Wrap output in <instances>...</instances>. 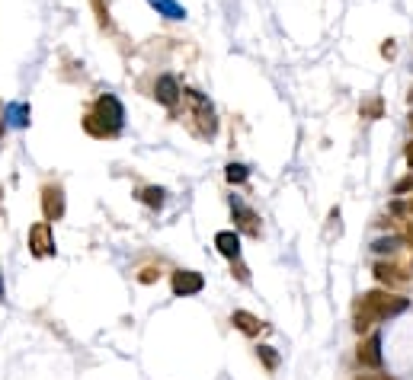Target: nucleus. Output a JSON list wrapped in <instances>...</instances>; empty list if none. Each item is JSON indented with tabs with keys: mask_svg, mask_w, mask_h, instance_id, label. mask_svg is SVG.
I'll list each match as a JSON object with an SVG mask.
<instances>
[{
	"mask_svg": "<svg viewBox=\"0 0 413 380\" xmlns=\"http://www.w3.org/2000/svg\"><path fill=\"white\" fill-rule=\"evenodd\" d=\"M29 253L35 259H45V256H55L58 246H55V234H51V221H39L29 227Z\"/></svg>",
	"mask_w": 413,
	"mask_h": 380,
	"instance_id": "3",
	"label": "nucleus"
},
{
	"mask_svg": "<svg viewBox=\"0 0 413 380\" xmlns=\"http://www.w3.org/2000/svg\"><path fill=\"white\" fill-rule=\"evenodd\" d=\"M93 13H97V23L99 26H109V7H106V0H90Z\"/></svg>",
	"mask_w": 413,
	"mask_h": 380,
	"instance_id": "19",
	"label": "nucleus"
},
{
	"mask_svg": "<svg viewBox=\"0 0 413 380\" xmlns=\"http://www.w3.org/2000/svg\"><path fill=\"white\" fill-rule=\"evenodd\" d=\"M394 51H397V49H394V42H385V45H381V55H385V58H394Z\"/></svg>",
	"mask_w": 413,
	"mask_h": 380,
	"instance_id": "24",
	"label": "nucleus"
},
{
	"mask_svg": "<svg viewBox=\"0 0 413 380\" xmlns=\"http://www.w3.org/2000/svg\"><path fill=\"white\" fill-rule=\"evenodd\" d=\"M84 132H87V134H93V138H112L109 128H106V125L99 122V118L93 115V112H90V115H84Z\"/></svg>",
	"mask_w": 413,
	"mask_h": 380,
	"instance_id": "16",
	"label": "nucleus"
},
{
	"mask_svg": "<svg viewBox=\"0 0 413 380\" xmlns=\"http://www.w3.org/2000/svg\"><path fill=\"white\" fill-rule=\"evenodd\" d=\"M231 272L240 278V281H250V269H247V265L240 262V259H234V262H231Z\"/></svg>",
	"mask_w": 413,
	"mask_h": 380,
	"instance_id": "21",
	"label": "nucleus"
},
{
	"mask_svg": "<svg viewBox=\"0 0 413 380\" xmlns=\"http://www.w3.org/2000/svg\"><path fill=\"white\" fill-rule=\"evenodd\" d=\"M413 189V176H407V179H400L397 186H394V195H404V192H410Z\"/></svg>",
	"mask_w": 413,
	"mask_h": 380,
	"instance_id": "22",
	"label": "nucleus"
},
{
	"mask_svg": "<svg viewBox=\"0 0 413 380\" xmlns=\"http://www.w3.org/2000/svg\"><path fill=\"white\" fill-rule=\"evenodd\" d=\"M0 298H4V272H0Z\"/></svg>",
	"mask_w": 413,
	"mask_h": 380,
	"instance_id": "28",
	"label": "nucleus"
},
{
	"mask_svg": "<svg viewBox=\"0 0 413 380\" xmlns=\"http://www.w3.org/2000/svg\"><path fill=\"white\" fill-rule=\"evenodd\" d=\"M257 358L266 365V371H276V367H279V361H282L279 352H276L273 346H259V348H257Z\"/></svg>",
	"mask_w": 413,
	"mask_h": 380,
	"instance_id": "17",
	"label": "nucleus"
},
{
	"mask_svg": "<svg viewBox=\"0 0 413 380\" xmlns=\"http://www.w3.org/2000/svg\"><path fill=\"white\" fill-rule=\"evenodd\" d=\"M231 215H234V227H238V234L259 236V230H263V224H259V215L253 211L250 205H244L238 195H231Z\"/></svg>",
	"mask_w": 413,
	"mask_h": 380,
	"instance_id": "4",
	"label": "nucleus"
},
{
	"mask_svg": "<svg viewBox=\"0 0 413 380\" xmlns=\"http://www.w3.org/2000/svg\"><path fill=\"white\" fill-rule=\"evenodd\" d=\"M215 249L224 259H240V234L238 230H218L215 234Z\"/></svg>",
	"mask_w": 413,
	"mask_h": 380,
	"instance_id": "10",
	"label": "nucleus"
},
{
	"mask_svg": "<svg viewBox=\"0 0 413 380\" xmlns=\"http://www.w3.org/2000/svg\"><path fill=\"white\" fill-rule=\"evenodd\" d=\"M224 176H228V182H234V186H240V182H247V176H250V170H247L244 163H228V170H224Z\"/></svg>",
	"mask_w": 413,
	"mask_h": 380,
	"instance_id": "18",
	"label": "nucleus"
},
{
	"mask_svg": "<svg viewBox=\"0 0 413 380\" xmlns=\"http://www.w3.org/2000/svg\"><path fill=\"white\" fill-rule=\"evenodd\" d=\"M154 99H157L161 106H167V109H176V106H180L183 87L176 83V77H170V74H161V77H157V83H154Z\"/></svg>",
	"mask_w": 413,
	"mask_h": 380,
	"instance_id": "7",
	"label": "nucleus"
},
{
	"mask_svg": "<svg viewBox=\"0 0 413 380\" xmlns=\"http://www.w3.org/2000/svg\"><path fill=\"white\" fill-rule=\"evenodd\" d=\"M356 358H359V365L362 367H381V336L378 332H371L369 339L359 346Z\"/></svg>",
	"mask_w": 413,
	"mask_h": 380,
	"instance_id": "8",
	"label": "nucleus"
},
{
	"mask_svg": "<svg viewBox=\"0 0 413 380\" xmlns=\"http://www.w3.org/2000/svg\"><path fill=\"white\" fill-rule=\"evenodd\" d=\"M0 198H4V192H0Z\"/></svg>",
	"mask_w": 413,
	"mask_h": 380,
	"instance_id": "31",
	"label": "nucleus"
},
{
	"mask_svg": "<svg viewBox=\"0 0 413 380\" xmlns=\"http://www.w3.org/2000/svg\"><path fill=\"white\" fill-rule=\"evenodd\" d=\"M231 323H234V329H238V332H244L247 339H257L259 332L266 329V323H263L259 317H253L250 310H234L231 313Z\"/></svg>",
	"mask_w": 413,
	"mask_h": 380,
	"instance_id": "9",
	"label": "nucleus"
},
{
	"mask_svg": "<svg viewBox=\"0 0 413 380\" xmlns=\"http://www.w3.org/2000/svg\"><path fill=\"white\" fill-rule=\"evenodd\" d=\"M64 211H68V201H64V189L58 186H45L42 189V217L45 221H61L64 217Z\"/></svg>",
	"mask_w": 413,
	"mask_h": 380,
	"instance_id": "6",
	"label": "nucleus"
},
{
	"mask_svg": "<svg viewBox=\"0 0 413 380\" xmlns=\"http://www.w3.org/2000/svg\"><path fill=\"white\" fill-rule=\"evenodd\" d=\"M381 112V103L375 99V103H369V106H362V115H378Z\"/></svg>",
	"mask_w": 413,
	"mask_h": 380,
	"instance_id": "23",
	"label": "nucleus"
},
{
	"mask_svg": "<svg viewBox=\"0 0 413 380\" xmlns=\"http://www.w3.org/2000/svg\"><path fill=\"white\" fill-rule=\"evenodd\" d=\"M183 96L190 99L192 103V115H196V122H199V132L202 134H215L218 132V118H215V106L209 103V99L202 96L199 90H183Z\"/></svg>",
	"mask_w": 413,
	"mask_h": 380,
	"instance_id": "2",
	"label": "nucleus"
},
{
	"mask_svg": "<svg viewBox=\"0 0 413 380\" xmlns=\"http://www.w3.org/2000/svg\"><path fill=\"white\" fill-rule=\"evenodd\" d=\"M138 201H141V205H147L151 211H161L164 201H167V192H164L161 186H144L138 192Z\"/></svg>",
	"mask_w": 413,
	"mask_h": 380,
	"instance_id": "14",
	"label": "nucleus"
},
{
	"mask_svg": "<svg viewBox=\"0 0 413 380\" xmlns=\"http://www.w3.org/2000/svg\"><path fill=\"white\" fill-rule=\"evenodd\" d=\"M93 115H97L99 122L109 128L112 138H116V134L125 128V106H122L119 96H112V93H103V96H97V103H93Z\"/></svg>",
	"mask_w": 413,
	"mask_h": 380,
	"instance_id": "1",
	"label": "nucleus"
},
{
	"mask_svg": "<svg viewBox=\"0 0 413 380\" xmlns=\"http://www.w3.org/2000/svg\"><path fill=\"white\" fill-rule=\"evenodd\" d=\"M375 278H378L381 284H388V288H400V284L410 281V275H407L404 269H397V265H391V262L375 265Z\"/></svg>",
	"mask_w": 413,
	"mask_h": 380,
	"instance_id": "12",
	"label": "nucleus"
},
{
	"mask_svg": "<svg viewBox=\"0 0 413 380\" xmlns=\"http://www.w3.org/2000/svg\"><path fill=\"white\" fill-rule=\"evenodd\" d=\"M170 288H173L176 298H192V294H202L205 278H202V272H196V269H180L170 278Z\"/></svg>",
	"mask_w": 413,
	"mask_h": 380,
	"instance_id": "5",
	"label": "nucleus"
},
{
	"mask_svg": "<svg viewBox=\"0 0 413 380\" xmlns=\"http://www.w3.org/2000/svg\"><path fill=\"white\" fill-rule=\"evenodd\" d=\"M407 243H413V221H410V227H407V236H404Z\"/></svg>",
	"mask_w": 413,
	"mask_h": 380,
	"instance_id": "26",
	"label": "nucleus"
},
{
	"mask_svg": "<svg viewBox=\"0 0 413 380\" xmlns=\"http://www.w3.org/2000/svg\"><path fill=\"white\" fill-rule=\"evenodd\" d=\"M359 380H391V377H388V374H362Z\"/></svg>",
	"mask_w": 413,
	"mask_h": 380,
	"instance_id": "25",
	"label": "nucleus"
},
{
	"mask_svg": "<svg viewBox=\"0 0 413 380\" xmlns=\"http://www.w3.org/2000/svg\"><path fill=\"white\" fill-rule=\"evenodd\" d=\"M157 278H161V269H154V265H147V269L138 272V281H141V284H154Z\"/></svg>",
	"mask_w": 413,
	"mask_h": 380,
	"instance_id": "20",
	"label": "nucleus"
},
{
	"mask_svg": "<svg viewBox=\"0 0 413 380\" xmlns=\"http://www.w3.org/2000/svg\"><path fill=\"white\" fill-rule=\"evenodd\" d=\"M410 211H413V201H410Z\"/></svg>",
	"mask_w": 413,
	"mask_h": 380,
	"instance_id": "30",
	"label": "nucleus"
},
{
	"mask_svg": "<svg viewBox=\"0 0 413 380\" xmlns=\"http://www.w3.org/2000/svg\"><path fill=\"white\" fill-rule=\"evenodd\" d=\"M404 243H407L404 236H381V240H375V246H371V249H375L378 256H385V253H388V256H394Z\"/></svg>",
	"mask_w": 413,
	"mask_h": 380,
	"instance_id": "15",
	"label": "nucleus"
},
{
	"mask_svg": "<svg viewBox=\"0 0 413 380\" xmlns=\"http://www.w3.org/2000/svg\"><path fill=\"white\" fill-rule=\"evenodd\" d=\"M407 160H410V163H413V141H410V144H407Z\"/></svg>",
	"mask_w": 413,
	"mask_h": 380,
	"instance_id": "27",
	"label": "nucleus"
},
{
	"mask_svg": "<svg viewBox=\"0 0 413 380\" xmlns=\"http://www.w3.org/2000/svg\"><path fill=\"white\" fill-rule=\"evenodd\" d=\"M0 134H4V122H0Z\"/></svg>",
	"mask_w": 413,
	"mask_h": 380,
	"instance_id": "29",
	"label": "nucleus"
},
{
	"mask_svg": "<svg viewBox=\"0 0 413 380\" xmlns=\"http://www.w3.org/2000/svg\"><path fill=\"white\" fill-rule=\"evenodd\" d=\"M151 7L157 10V16H164V20H173V23H180V20H186V7H183L180 0H147Z\"/></svg>",
	"mask_w": 413,
	"mask_h": 380,
	"instance_id": "13",
	"label": "nucleus"
},
{
	"mask_svg": "<svg viewBox=\"0 0 413 380\" xmlns=\"http://www.w3.org/2000/svg\"><path fill=\"white\" fill-rule=\"evenodd\" d=\"M29 122H32L29 103H10L4 109V125H10V128H29Z\"/></svg>",
	"mask_w": 413,
	"mask_h": 380,
	"instance_id": "11",
	"label": "nucleus"
}]
</instances>
